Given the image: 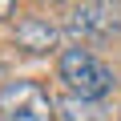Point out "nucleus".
Returning <instances> with one entry per match:
<instances>
[{
  "label": "nucleus",
  "mask_w": 121,
  "mask_h": 121,
  "mask_svg": "<svg viewBox=\"0 0 121 121\" xmlns=\"http://www.w3.org/2000/svg\"><path fill=\"white\" fill-rule=\"evenodd\" d=\"M16 44L24 52H48L60 44V28L48 16H20L16 20Z\"/></svg>",
  "instance_id": "nucleus-4"
},
{
  "label": "nucleus",
  "mask_w": 121,
  "mask_h": 121,
  "mask_svg": "<svg viewBox=\"0 0 121 121\" xmlns=\"http://www.w3.org/2000/svg\"><path fill=\"white\" fill-rule=\"evenodd\" d=\"M69 32L73 36H113L121 32V4H73L69 8Z\"/></svg>",
  "instance_id": "nucleus-3"
},
{
  "label": "nucleus",
  "mask_w": 121,
  "mask_h": 121,
  "mask_svg": "<svg viewBox=\"0 0 121 121\" xmlns=\"http://www.w3.org/2000/svg\"><path fill=\"white\" fill-rule=\"evenodd\" d=\"M56 77H60V85H65L73 97H85V101H101V97L117 85L113 69L105 65L97 52H89V48H81V44H73V48L60 52Z\"/></svg>",
  "instance_id": "nucleus-1"
},
{
  "label": "nucleus",
  "mask_w": 121,
  "mask_h": 121,
  "mask_svg": "<svg viewBox=\"0 0 121 121\" xmlns=\"http://www.w3.org/2000/svg\"><path fill=\"white\" fill-rule=\"evenodd\" d=\"M117 121H121V113H117Z\"/></svg>",
  "instance_id": "nucleus-7"
},
{
  "label": "nucleus",
  "mask_w": 121,
  "mask_h": 121,
  "mask_svg": "<svg viewBox=\"0 0 121 121\" xmlns=\"http://www.w3.org/2000/svg\"><path fill=\"white\" fill-rule=\"evenodd\" d=\"M56 109L65 113L69 121H109L101 101H85V97H73V93H65V97H60V105H56Z\"/></svg>",
  "instance_id": "nucleus-5"
},
{
  "label": "nucleus",
  "mask_w": 121,
  "mask_h": 121,
  "mask_svg": "<svg viewBox=\"0 0 121 121\" xmlns=\"http://www.w3.org/2000/svg\"><path fill=\"white\" fill-rule=\"evenodd\" d=\"M12 12V0H0V16H8Z\"/></svg>",
  "instance_id": "nucleus-6"
},
{
  "label": "nucleus",
  "mask_w": 121,
  "mask_h": 121,
  "mask_svg": "<svg viewBox=\"0 0 121 121\" xmlns=\"http://www.w3.org/2000/svg\"><path fill=\"white\" fill-rule=\"evenodd\" d=\"M56 105L36 81H8L0 85V121H52Z\"/></svg>",
  "instance_id": "nucleus-2"
}]
</instances>
